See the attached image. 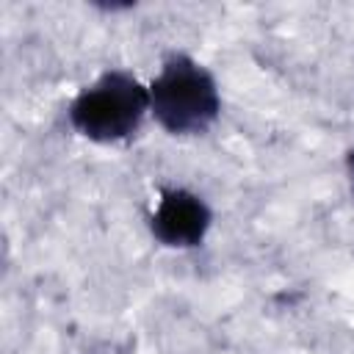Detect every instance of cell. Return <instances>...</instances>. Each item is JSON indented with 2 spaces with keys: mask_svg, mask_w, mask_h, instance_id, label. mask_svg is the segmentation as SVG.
<instances>
[{
  "mask_svg": "<svg viewBox=\"0 0 354 354\" xmlns=\"http://www.w3.org/2000/svg\"><path fill=\"white\" fill-rule=\"evenodd\" d=\"M221 111L216 77L194 58L169 55L149 86V113L171 136L205 133Z\"/></svg>",
  "mask_w": 354,
  "mask_h": 354,
  "instance_id": "6da1fadb",
  "label": "cell"
},
{
  "mask_svg": "<svg viewBox=\"0 0 354 354\" xmlns=\"http://www.w3.org/2000/svg\"><path fill=\"white\" fill-rule=\"evenodd\" d=\"M149 111V88L130 72L111 69L86 86L69 105L72 127L97 144L130 138Z\"/></svg>",
  "mask_w": 354,
  "mask_h": 354,
  "instance_id": "7a4b0ae2",
  "label": "cell"
},
{
  "mask_svg": "<svg viewBox=\"0 0 354 354\" xmlns=\"http://www.w3.org/2000/svg\"><path fill=\"white\" fill-rule=\"evenodd\" d=\"M210 221L213 213L202 196L188 188H166L149 216V230L163 246L191 249L205 241Z\"/></svg>",
  "mask_w": 354,
  "mask_h": 354,
  "instance_id": "3957f363",
  "label": "cell"
}]
</instances>
